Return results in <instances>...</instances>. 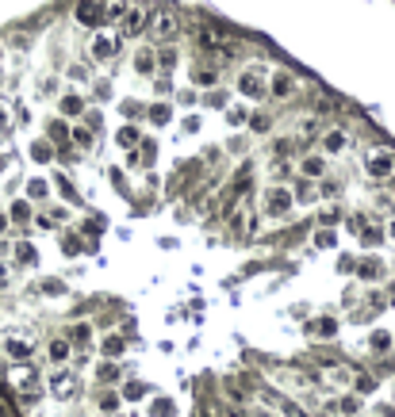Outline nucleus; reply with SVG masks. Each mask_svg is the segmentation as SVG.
I'll use <instances>...</instances> for the list:
<instances>
[{"label":"nucleus","instance_id":"nucleus-1","mask_svg":"<svg viewBox=\"0 0 395 417\" xmlns=\"http://www.w3.org/2000/svg\"><path fill=\"white\" fill-rule=\"evenodd\" d=\"M0 352H4L12 364H27L35 356V337L27 333V329H4V333H0Z\"/></svg>","mask_w":395,"mask_h":417},{"label":"nucleus","instance_id":"nucleus-2","mask_svg":"<svg viewBox=\"0 0 395 417\" xmlns=\"http://www.w3.org/2000/svg\"><path fill=\"white\" fill-rule=\"evenodd\" d=\"M46 387H50V394H54V398L69 402L77 391H81V379H77L69 368H58V371H50V376H46Z\"/></svg>","mask_w":395,"mask_h":417},{"label":"nucleus","instance_id":"nucleus-3","mask_svg":"<svg viewBox=\"0 0 395 417\" xmlns=\"http://www.w3.org/2000/svg\"><path fill=\"white\" fill-rule=\"evenodd\" d=\"M200 42H204L207 50H219V54H231V50L238 46V39H234L231 31H222V27H215V24H207L204 31H200Z\"/></svg>","mask_w":395,"mask_h":417},{"label":"nucleus","instance_id":"nucleus-4","mask_svg":"<svg viewBox=\"0 0 395 417\" xmlns=\"http://www.w3.org/2000/svg\"><path fill=\"white\" fill-rule=\"evenodd\" d=\"M8 383L16 394H24V398H31V394H39V376H35L27 364H16V368L8 371Z\"/></svg>","mask_w":395,"mask_h":417},{"label":"nucleus","instance_id":"nucleus-5","mask_svg":"<svg viewBox=\"0 0 395 417\" xmlns=\"http://www.w3.org/2000/svg\"><path fill=\"white\" fill-rule=\"evenodd\" d=\"M150 31H154V39L173 42L177 31H181V24H177V16H173L169 8H161V12H154V16H150Z\"/></svg>","mask_w":395,"mask_h":417},{"label":"nucleus","instance_id":"nucleus-6","mask_svg":"<svg viewBox=\"0 0 395 417\" xmlns=\"http://www.w3.org/2000/svg\"><path fill=\"white\" fill-rule=\"evenodd\" d=\"M292 203H296V196H292L288 188H269V192H265V214H269V219L288 214Z\"/></svg>","mask_w":395,"mask_h":417},{"label":"nucleus","instance_id":"nucleus-7","mask_svg":"<svg viewBox=\"0 0 395 417\" xmlns=\"http://www.w3.org/2000/svg\"><path fill=\"white\" fill-rule=\"evenodd\" d=\"M392 169H395V154H392V149H372L369 161H365V172H369L372 180H384Z\"/></svg>","mask_w":395,"mask_h":417},{"label":"nucleus","instance_id":"nucleus-8","mask_svg":"<svg viewBox=\"0 0 395 417\" xmlns=\"http://www.w3.org/2000/svg\"><path fill=\"white\" fill-rule=\"evenodd\" d=\"M73 16H77V24H85V27H100L104 24V0H81L73 8Z\"/></svg>","mask_w":395,"mask_h":417},{"label":"nucleus","instance_id":"nucleus-9","mask_svg":"<svg viewBox=\"0 0 395 417\" xmlns=\"http://www.w3.org/2000/svg\"><path fill=\"white\" fill-rule=\"evenodd\" d=\"M322 383H326L330 391H346V387H353V371H349L346 364H330V368L322 371Z\"/></svg>","mask_w":395,"mask_h":417},{"label":"nucleus","instance_id":"nucleus-10","mask_svg":"<svg viewBox=\"0 0 395 417\" xmlns=\"http://www.w3.org/2000/svg\"><path fill=\"white\" fill-rule=\"evenodd\" d=\"M119 46H123V39H116V35H96L92 39V57L96 62H112L119 54Z\"/></svg>","mask_w":395,"mask_h":417},{"label":"nucleus","instance_id":"nucleus-11","mask_svg":"<svg viewBox=\"0 0 395 417\" xmlns=\"http://www.w3.org/2000/svg\"><path fill=\"white\" fill-rule=\"evenodd\" d=\"M238 89L246 92L249 100H261L265 96V73L261 69H246V73L238 77Z\"/></svg>","mask_w":395,"mask_h":417},{"label":"nucleus","instance_id":"nucleus-12","mask_svg":"<svg viewBox=\"0 0 395 417\" xmlns=\"http://www.w3.org/2000/svg\"><path fill=\"white\" fill-rule=\"evenodd\" d=\"M119 24H123V35H142V27L150 24V12L146 8H127Z\"/></svg>","mask_w":395,"mask_h":417},{"label":"nucleus","instance_id":"nucleus-13","mask_svg":"<svg viewBox=\"0 0 395 417\" xmlns=\"http://www.w3.org/2000/svg\"><path fill=\"white\" fill-rule=\"evenodd\" d=\"M231 230H234L238 237H249V234H254V211H249V207L231 211Z\"/></svg>","mask_w":395,"mask_h":417},{"label":"nucleus","instance_id":"nucleus-14","mask_svg":"<svg viewBox=\"0 0 395 417\" xmlns=\"http://www.w3.org/2000/svg\"><path fill=\"white\" fill-rule=\"evenodd\" d=\"M299 172H304L307 180H319L322 172H326V161H322V157H304V161H299Z\"/></svg>","mask_w":395,"mask_h":417},{"label":"nucleus","instance_id":"nucleus-15","mask_svg":"<svg viewBox=\"0 0 395 417\" xmlns=\"http://www.w3.org/2000/svg\"><path fill=\"white\" fill-rule=\"evenodd\" d=\"M123 349H127V344H123V337H112V333H107L104 341H100V352H104L107 360H116V356H123Z\"/></svg>","mask_w":395,"mask_h":417},{"label":"nucleus","instance_id":"nucleus-16","mask_svg":"<svg viewBox=\"0 0 395 417\" xmlns=\"http://www.w3.org/2000/svg\"><path fill=\"white\" fill-rule=\"evenodd\" d=\"M12 253H16V261H19V264H27V268H31V264L39 261V249H35L31 241H19V245L12 249Z\"/></svg>","mask_w":395,"mask_h":417},{"label":"nucleus","instance_id":"nucleus-17","mask_svg":"<svg viewBox=\"0 0 395 417\" xmlns=\"http://www.w3.org/2000/svg\"><path fill=\"white\" fill-rule=\"evenodd\" d=\"M46 356H50L54 364H66V360H69V341H50V344H46Z\"/></svg>","mask_w":395,"mask_h":417},{"label":"nucleus","instance_id":"nucleus-18","mask_svg":"<svg viewBox=\"0 0 395 417\" xmlns=\"http://www.w3.org/2000/svg\"><path fill=\"white\" fill-rule=\"evenodd\" d=\"M272 379H276L280 387H288V391H292V387H296V391H304V387H307L299 371H276V376H272Z\"/></svg>","mask_w":395,"mask_h":417},{"label":"nucleus","instance_id":"nucleus-19","mask_svg":"<svg viewBox=\"0 0 395 417\" xmlns=\"http://www.w3.org/2000/svg\"><path fill=\"white\" fill-rule=\"evenodd\" d=\"M92 341V326L89 322H77L73 329H69V344H89Z\"/></svg>","mask_w":395,"mask_h":417},{"label":"nucleus","instance_id":"nucleus-20","mask_svg":"<svg viewBox=\"0 0 395 417\" xmlns=\"http://www.w3.org/2000/svg\"><path fill=\"white\" fill-rule=\"evenodd\" d=\"M154 66H157V62H154V54H150V50H139V54H134V69H139L142 77L154 73Z\"/></svg>","mask_w":395,"mask_h":417},{"label":"nucleus","instance_id":"nucleus-21","mask_svg":"<svg viewBox=\"0 0 395 417\" xmlns=\"http://www.w3.org/2000/svg\"><path fill=\"white\" fill-rule=\"evenodd\" d=\"M334 409H337L342 417H353L357 409H361V398H349V394H346V398H337V402H334Z\"/></svg>","mask_w":395,"mask_h":417},{"label":"nucleus","instance_id":"nucleus-22","mask_svg":"<svg viewBox=\"0 0 395 417\" xmlns=\"http://www.w3.org/2000/svg\"><path fill=\"white\" fill-rule=\"evenodd\" d=\"M173 414H177V406L169 398H157L154 406H150V417H173Z\"/></svg>","mask_w":395,"mask_h":417},{"label":"nucleus","instance_id":"nucleus-23","mask_svg":"<svg viewBox=\"0 0 395 417\" xmlns=\"http://www.w3.org/2000/svg\"><path fill=\"white\" fill-rule=\"evenodd\" d=\"M127 12V0H104V16L107 19H123Z\"/></svg>","mask_w":395,"mask_h":417},{"label":"nucleus","instance_id":"nucleus-24","mask_svg":"<svg viewBox=\"0 0 395 417\" xmlns=\"http://www.w3.org/2000/svg\"><path fill=\"white\" fill-rule=\"evenodd\" d=\"M81 111H85L81 96H62V115H81Z\"/></svg>","mask_w":395,"mask_h":417},{"label":"nucleus","instance_id":"nucleus-25","mask_svg":"<svg viewBox=\"0 0 395 417\" xmlns=\"http://www.w3.org/2000/svg\"><path fill=\"white\" fill-rule=\"evenodd\" d=\"M272 92H276V96H288V92H292V77L276 73V77H272Z\"/></svg>","mask_w":395,"mask_h":417},{"label":"nucleus","instance_id":"nucleus-26","mask_svg":"<svg viewBox=\"0 0 395 417\" xmlns=\"http://www.w3.org/2000/svg\"><path fill=\"white\" fill-rule=\"evenodd\" d=\"M369 344H372V352H387V349H392V337H387L384 329H376V333H372V341H369Z\"/></svg>","mask_w":395,"mask_h":417},{"label":"nucleus","instance_id":"nucleus-27","mask_svg":"<svg viewBox=\"0 0 395 417\" xmlns=\"http://www.w3.org/2000/svg\"><path fill=\"white\" fill-rule=\"evenodd\" d=\"M353 391H357V394L376 391V376H353Z\"/></svg>","mask_w":395,"mask_h":417},{"label":"nucleus","instance_id":"nucleus-28","mask_svg":"<svg viewBox=\"0 0 395 417\" xmlns=\"http://www.w3.org/2000/svg\"><path fill=\"white\" fill-rule=\"evenodd\" d=\"M96 376L104 379V383H116V379H119V368H116L112 360H107V364H100V371H96Z\"/></svg>","mask_w":395,"mask_h":417},{"label":"nucleus","instance_id":"nucleus-29","mask_svg":"<svg viewBox=\"0 0 395 417\" xmlns=\"http://www.w3.org/2000/svg\"><path fill=\"white\" fill-rule=\"evenodd\" d=\"M342 146H346V134H342V131H330V134H326V149H330V154H337Z\"/></svg>","mask_w":395,"mask_h":417},{"label":"nucleus","instance_id":"nucleus-30","mask_svg":"<svg viewBox=\"0 0 395 417\" xmlns=\"http://www.w3.org/2000/svg\"><path fill=\"white\" fill-rule=\"evenodd\" d=\"M357 276H361V279H376L380 276V264L376 261H365L361 268H357Z\"/></svg>","mask_w":395,"mask_h":417},{"label":"nucleus","instance_id":"nucleus-31","mask_svg":"<svg viewBox=\"0 0 395 417\" xmlns=\"http://www.w3.org/2000/svg\"><path fill=\"white\" fill-rule=\"evenodd\" d=\"M119 146H139V131H134V127H123V134H119Z\"/></svg>","mask_w":395,"mask_h":417},{"label":"nucleus","instance_id":"nucleus-32","mask_svg":"<svg viewBox=\"0 0 395 417\" xmlns=\"http://www.w3.org/2000/svg\"><path fill=\"white\" fill-rule=\"evenodd\" d=\"M192 81H196V84H215V69H204V66H200L196 73H192Z\"/></svg>","mask_w":395,"mask_h":417},{"label":"nucleus","instance_id":"nucleus-33","mask_svg":"<svg viewBox=\"0 0 395 417\" xmlns=\"http://www.w3.org/2000/svg\"><path fill=\"white\" fill-rule=\"evenodd\" d=\"M361 237H365V245H376V241H380V230H376V226H361Z\"/></svg>","mask_w":395,"mask_h":417},{"label":"nucleus","instance_id":"nucleus-34","mask_svg":"<svg viewBox=\"0 0 395 417\" xmlns=\"http://www.w3.org/2000/svg\"><path fill=\"white\" fill-rule=\"evenodd\" d=\"M12 219H16V222H27V219H31V207H27V203H16V207H12Z\"/></svg>","mask_w":395,"mask_h":417},{"label":"nucleus","instance_id":"nucleus-35","mask_svg":"<svg viewBox=\"0 0 395 417\" xmlns=\"http://www.w3.org/2000/svg\"><path fill=\"white\" fill-rule=\"evenodd\" d=\"M154 62H161V66H165V69H173V62H177V54H173V50H169V46H165V50H161V54H157V57H154Z\"/></svg>","mask_w":395,"mask_h":417},{"label":"nucleus","instance_id":"nucleus-36","mask_svg":"<svg viewBox=\"0 0 395 417\" xmlns=\"http://www.w3.org/2000/svg\"><path fill=\"white\" fill-rule=\"evenodd\" d=\"M150 119H154V123H169V107H165V104H157L154 111H150Z\"/></svg>","mask_w":395,"mask_h":417},{"label":"nucleus","instance_id":"nucleus-37","mask_svg":"<svg viewBox=\"0 0 395 417\" xmlns=\"http://www.w3.org/2000/svg\"><path fill=\"white\" fill-rule=\"evenodd\" d=\"M66 131H69L66 123H50V138L54 142H66Z\"/></svg>","mask_w":395,"mask_h":417},{"label":"nucleus","instance_id":"nucleus-38","mask_svg":"<svg viewBox=\"0 0 395 417\" xmlns=\"http://www.w3.org/2000/svg\"><path fill=\"white\" fill-rule=\"evenodd\" d=\"M73 142H77V146H92V134L85 131V127H77V131H73Z\"/></svg>","mask_w":395,"mask_h":417},{"label":"nucleus","instance_id":"nucleus-39","mask_svg":"<svg viewBox=\"0 0 395 417\" xmlns=\"http://www.w3.org/2000/svg\"><path fill=\"white\" fill-rule=\"evenodd\" d=\"M315 245H319V249L334 245V234H330V230H319V237H315Z\"/></svg>","mask_w":395,"mask_h":417},{"label":"nucleus","instance_id":"nucleus-40","mask_svg":"<svg viewBox=\"0 0 395 417\" xmlns=\"http://www.w3.org/2000/svg\"><path fill=\"white\" fill-rule=\"evenodd\" d=\"M315 329H319V333H326V337H330V333H334V329H337V322H334V318H322V322H319V326H315Z\"/></svg>","mask_w":395,"mask_h":417},{"label":"nucleus","instance_id":"nucleus-41","mask_svg":"<svg viewBox=\"0 0 395 417\" xmlns=\"http://www.w3.org/2000/svg\"><path fill=\"white\" fill-rule=\"evenodd\" d=\"M8 287H12V268L0 264V291H8Z\"/></svg>","mask_w":395,"mask_h":417},{"label":"nucleus","instance_id":"nucleus-42","mask_svg":"<svg viewBox=\"0 0 395 417\" xmlns=\"http://www.w3.org/2000/svg\"><path fill=\"white\" fill-rule=\"evenodd\" d=\"M42 291H46V295H62V291H66V287H62L58 279H46V284H42Z\"/></svg>","mask_w":395,"mask_h":417},{"label":"nucleus","instance_id":"nucleus-43","mask_svg":"<svg viewBox=\"0 0 395 417\" xmlns=\"http://www.w3.org/2000/svg\"><path fill=\"white\" fill-rule=\"evenodd\" d=\"M42 196H46V184L35 180V184H31V199H42Z\"/></svg>","mask_w":395,"mask_h":417},{"label":"nucleus","instance_id":"nucleus-44","mask_svg":"<svg viewBox=\"0 0 395 417\" xmlns=\"http://www.w3.org/2000/svg\"><path fill=\"white\" fill-rule=\"evenodd\" d=\"M127 398H142V383H127Z\"/></svg>","mask_w":395,"mask_h":417},{"label":"nucleus","instance_id":"nucleus-45","mask_svg":"<svg viewBox=\"0 0 395 417\" xmlns=\"http://www.w3.org/2000/svg\"><path fill=\"white\" fill-rule=\"evenodd\" d=\"M227 119H231V123H246V111H242V107H231V115H227Z\"/></svg>","mask_w":395,"mask_h":417},{"label":"nucleus","instance_id":"nucleus-46","mask_svg":"<svg viewBox=\"0 0 395 417\" xmlns=\"http://www.w3.org/2000/svg\"><path fill=\"white\" fill-rule=\"evenodd\" d=\"M249 127H254V131H269V119H261V115H254V119H249Z\"/></svg>","mask_w":395,"mask_h":417},{"label":"nucleus","instance_id":"nucleus-47","mask_svg":"<svg viewBox=\"0 0 395 417\" xmlns=\"http://www.w3.org/2000/svg\"><path fill=\"white\" fill-rule=\"evenodd\" d=\"M376 417H395V406H376Z\"/></svg>","mask_w":395,"mask_h":417},{"label":"nucleus","instance_id":"nucleus-48","mask_svg":"<svg viewBox=\"0 0 395 417\" xmlns=\"http://www.w3.org/2000/svg\"><path fill=\"white\" fill-rule=\"evenodd\" d=\"M200 417H222V414L215 406H204V409H200Z\"/></svg>","mask_w":395,"mask_h":417},{"label":"nucleus","instance_id":"nucleus-49","mask_svg":"<svg viewBox=\"0 0 395 417\" xmlns=\"http://www.w3.org/2000/svg\"><path fill=\"white\" fill-rule=\"evenodd\" d=\"M4 230H8V214L0 211V234H4Z\"/></svg>","mask_w":395,"mask_h":417},{"label":"nucleus","instance_id":"nucleus-50","mask_svg":"<svg viewBox=\"0 0 395 417\" xmlns=\"http://www.w3.org/2000/svg\"><path fill=\"white\" fill-rule=\"evenodd\" d=\"M4 169H8V154H0V176H4Z\"/></svg>","mask_w":395,"mask_h":417},{"label":"nucleus","instance_id":"nucleus-51","mask_svg":"<svg viewBox=\"0 0 395 417\" xmlns=\"http://www.w3.org/2000/svg\"><path fill=\"white\" fill-rule=\"evenodd\" d=\"M0 417H8V406H4V402H0Z\"/></svg>","mask_w":395,"mask_h":417},{"label":"nucleus","instance_id":"nucleus-52","mask_svg":"<svg viewBox=\"0 0 395 417\" xmlns=\"http://www.w3.org/2000/svg\"><path fill=\"white\" fill-rule=\"evenodd\" d=\"M254 417H272V414H265V409H257V414Z\"/></svg>","mask_w":395,"mask_h":417},{"label":"nucleus","instance_id":"nucleus-53","mask_svg":"<svg viewBox=\"0 0 395 417\" xmlns=\"http://www.w3.org/2000/svg\"><path fill=\"white\" fill-rule=\"evenodd\" d=\"M0 131H4V111H0Z\"/></svg>","mask_w":395,"mask_h":417},{"label":"nucleus","instance_id":"nucleus-54","mask_svg":"<svg viewBox=\"0 0 395 417\" xmlns=\"http://www.w3.org/2000/svg\"><path fill=\"white\" fill-rule=\"evenodd\" d=\"M392 303H395V291H392Z\"/></svg>","mask_w":395,"mask_h":417},{"label":"nucleus","instance_id":"nucleus-55","mask_svg":"<svg viewBox=\"0 0 395 417\" xmlns=\"http://www.w3.org/2000/svg\"><path fill=\"white\" fill-rule=\"evenodd\" d=\"M392 234H395V222H392Z\"/></svg>","mask_w":395,"mask_h":417},{"label":"nucleus","instance_id":"nucleus-56","mask_svg":"<svg viewBox=\"0 0 395 417\" xmlns=\"http://www.w3.org/2000/svg\"><path fill=\"white\" fill-rule=\"evenodd\" d=\"M392 406H395V398H392Z\"/></svg>","mask_w":395,"mask_h":417},{"label":"nucleus","instance_id":"nucleus-57","mask_svg":"<svg viewBox=\"0 0 395 417\" xmlns=\"http://www.w3.org/2000/svg\"><path fill=\"white\" fill-rule=\"evenodd\" d=\"M89 417H96V414H89Z\"/></svg>","mask_w":395,"mask_h":417}]
</instances>
